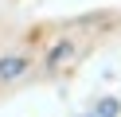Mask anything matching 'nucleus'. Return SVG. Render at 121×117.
I'll list each match as a JSON object with an SVG mask.
<instances>
[{
	"label": "nucleus",
	"mask_w": 121,
	"mask_h": 117,
	"mask_svg": "<svg viewBox=\"0 0 121 117\" xmlns=\"http://www.w3.org/2000/svg\"><path fill=\"white\" fill-rule=\"evenodd\" d=\"M117 113H121V105H117V101H113V98H102L98 105H90L82 117H117Z\"/></svg>",
	"instance_id": "1"
},
{
	"label": "nucleus",
	"mask_w": 121,
	"mask_h": 117,
	"mask_svg": "<svg viewBox=\"0 0 121 117\" xmlns=\"http://www.w3.org/2000/svg\"><path fill=\"white\" fill-rule=\"evenodd\" d=\"M20 70H27L24 59H0V78H16Z\"/></svg>",
	"instance_id": "2"
}]
</instances>
